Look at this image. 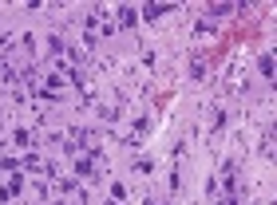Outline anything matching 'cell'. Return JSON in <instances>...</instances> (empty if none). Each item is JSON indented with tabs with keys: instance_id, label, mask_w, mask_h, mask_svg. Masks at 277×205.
Wrapping results in <instances>:
<instances>
[{
	"instance_id": "3957f363",
	"label": "cell",
	"mask_w": 277,
	"mask_h": 205,
	"mask_svg": "<svg viewBox=\"0 0 277 205\" xmlns=\"http://www.w3.org/2000/svg\"><path fill=\"white\" fill-rule=\"evenodd\" d=\"M257 71L265 75V79H273V56L265 52V56H257Z\"/></svg>"
},
{
	"instance_id": "6da1fadb",
	"label": "cell",
	"mask_w": 277,
	"mask_h": 205,
	"mask_svg": "<svg viewBox=\"0 0 277 205\" xmlns=\"http://www.w3.org/2000/svg\"><path fill=\"white\" fill-rule=\"evenodd\" d=\"M167 12H174V4H147V8H143L147 20H159V16H167Z\"/></svg>"
},
{
	"instance_id": "52a82bcc",
	"label": "cell",
	"mask_w": 277,
	"mask_h": 205,
	"mask_svg": "<svg viewBox=\"0 0 277 205\" xmlns=\"http://www.w3.org/2000/svg\"><path fill=\"white\" fill-rule=\"evenodd\" d=\"M147 205H171V201H147Z\"/></svg>"
},
{
	"instance_id": "ba28073f",
	"label": "cell",
	"mask_w": 277,
	"mask_h": 205,
	"mask_svg": "<svg viewBox=\"0 0 277 205\" xmlns=\"http://www.w3.org/2000/svg\"><path fill=\"white\" fill-rule=\"evenodd\" d=\"M107 205H119V201H115V197H111V201H107Z\"/></svg>"
},
{
	"instance_id": "277c9868",
	"label": "cell",
	"mask_w": 277,
	"mask_h": 205,
	"mask_svg": "<svg viewBox=\"0 0 277 205\" xmlns=\"http://www.w3.org/2000/svg\"><path fill=\"white\" fill-rule=\"evenodd\" d=\"M111 197H115V201H123V197H127V185H123V181H115V185H111Z\"/></svg>"
},
{
	"instance_id": "7a4b0ae2",
	"label": "cell",
	"mask_w": 277,
	"mask_h": 205,
	"mask_svg": "<svg viewBox=\"0 0 277 205\" xmlns=\"http://www.w3.org/2000/svg\"><path fill=\"white\" fill-rule=\"evenodd\" d=\"M119 24H123V28L138 24V8H127V4H123V8H119Z\"/></svg>"
},
{
	"instance_id": "8992f818",
	"label": "cell",
	"mask_w": 277,
	"mask_h": 205,
	"mask_svg": "<svg viewBox=\"0 0 277 205\" xmlns=\"http://www.w3.org/2000/svg\"><path fill=\"white\" fill-rule=\"evenodd\" d=\"M218 205H238V201H234V193H230V197H226V201H218Z\"/></svg>"
},
{
	"instance_id": "5b68a950",
	"label": "cell",
	"mask_w": 277,
	"mask_h": 205,
	"mask_svg": "<svg viewBox=\"0 0 277 205\" xmlns=\"http://www.w3.org/2000/svg\"><path fill=\"white\" fill-rule=\"evenodd\" d=\"M24 166H28V170H44V162H40L36 154H28V158H24Z\"/></svg>"
}]
</instances>
